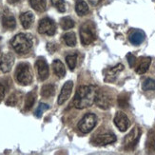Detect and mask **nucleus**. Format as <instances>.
I'll use <instances>...</instances> for the list:
<instances>
[{
	"mask_svg": "<svg viewBox=\"0 0 155 155\" xmlns=\"http://www.w3.org/2000/svg\"><path fill=\"white\" fill-rule=\"evenodd\" d=\"M97 93L98 87L95 86H81L77 89L73 98V105L78 110L90 107L95 103Z\"/></svg>",
	"mask_w": 155,
	"mask_h": 155,
	"instance_id": "obj_1",
	"label": "nucleus"
},
{
	"mask_svg": "<svg viewBox=\"0 0 155 155\" xmlns=\"http://www.w3.org/2000/svg\"><path fill=\"white\" fill-rule=\"evenodd\" d=\"M13 50L19 54L28 53L33 45L32 36L29 33H18L12 38L11 42Z\"/></svg>",
	"mask_w": 155,
	"mask_h": 155,
	"instance_id": "obj_2",
	"label": "nucleus"
},
{
	"mask_svg": "<svg viewBox=\"0 0 155 155\" xmlns=\"http://www.w3.org/2000/svg\"><path fill=\"white\" fill-rule=\"evenodd\" d=\"M15 76L18 83L22 86H28L32 81V74L29 64L21 63L17 66L15 71Z\"/></svg>",
	"mask_w": 155,
	"mask_h": 155,
	"instance_id": "obj_3",
	"label": "nucleus"
},
{
	"mask_svg": "<svg viewBox=\"0 0 155 155\" xmlns=\"http://www.w3.org/2000/svg\"><path fill=\"white\" fill-rule=\"evenodd\" d=\"M80 39L81 43L84 46L91 44L96 39L95 31H94V26L91 22H86L80 28Z\"/></svg>",
	"mask_w": 155,
	"mask_h": 155,
	"instance_id": "obj_4",
	"label": "nucleus"
},
{
	"mask_svg": "<svg viewBox=\"0 0 155 155\" xmlns=\"http://www.w3.org/2000/svg\"><path fill=\"white\" fill-rule=\"evenodd\" d=\"M96 123H97V117L95 114L87 113L84 115V117L79 121L77 127H78V130L81 132L87 134L94 129V127L96 126Z\"/></svg>",
	"mask_w": 155,
	"mask_h": 155,
	"instance_id": "obj_5",
	"label": "nucleus"
},
{
	"mask_svg": "<svg viewBox=\"0 0 155 155\" xmlns=\"http://www.w3.org/2000/svg\"><path fill=\"white\" fill-rule=\"evenodd\" d=\"M38 32L49 36L54 35V33L56 32V25L54 21L48 17L41 19L38 25Z\"/></svg>",
	"mask_w": 155,
	"mask_h": 155,
	"instance_id": "obj_6",
	"label": "nucleus"
},
{
	"mask_svg": "<svg viewBox=\"0 0 155 155\" xmlns=\"http://www.w3.org/2000/svg\"><path fill=\"white\" fill-rule=\"evenodd\" d=\"M95 103L100 109L107 110L112 105V97L107 91H98Z\"/></svg>",
	"mask_w": 155,
	"mask_h": 155,
	"instance_id": "obj_7",
	"label": "nucleus"
},
{
	"mask_svg": "<svg viewBox=\"0 0 155 155\" xmlns=\"http://www.w3.org/2000/svg\"><path fill=\"white\" fill-rule=\"evenodd\" d=\"M140 135H141L140 129L137 127H134V129L129 134H127V135L126 136V138H125L124 144H125L126 149H127V150L133 149V147L136 146V144L138 143Z\"/></svg>",
	"mask_w": 155,
	"mask_h": 155,
	"instance_id": "obj_8",
	"label": "nucleus"
},
{
	"mask_svg": "<svg viewBox=\"0 0 155 155\" xmlns=\"http://www.w3.org/2000/svg\"><path fill=\"white\" fill-rule=\"evenodd\" d=\"M35 67L38 71L39 79L41 81H45L46 79H48L50 75V70H49V65L46 60L42 57L38 58L35 63Z\"/></svg>",
	"mask_w": 155,
	"mask_h": 155,
	"instance_id": "obj_9",
	"label": "nucleus"
},
{
	"mask_svg": "<svg viewBox=\"0 0 155 155\" xmlns=\"http://www.w3.org/2000/svg\"><path fill=\"white\" fill-rule=\"evenodd\" d=\"M116 141V136L111 133H106V134H99L95 137H93L91 140V143L95 146H106L109 144H112Z\"/></svg>",
	"mask_w": 155,
	"mask_h": 155,
	"instance_id": "obj_10",
	"label": "nucleus"
},
{
	"mask_svg": "<svg viewBox=\"0 0 155 155\" xmlns=\"http://www.w3.org/2000/svg\"><path fill=\"white\" fill-rule=\"evenodd\" d=\"M114 124H115V126L120 131L124 132L129 129L130 120L124 112L118 111L115 114V117H114Z\"/></svg>",
	"mask_w": 155,
	"mask_h": 155,
	"instance_id": "obj_11",
	"label": "nucleus"
},
{
	"mask_svg": "<svg viewBox=\"0 0 155 155\" xmlns=\"http://www.w3.org/2000/svg\"><path fill=\"white\" fill-rule=\"evenodd\" d=\"M13 63H15V57L11 52H7L2 54L1 58H0V70L3 72L7 73L11 71Z\"/></svg>",
	"mask_w": 155,
	"mask_h": 155,
	"instance_id": "obj_12",
	"label": "nucleus"
},
{
	"mask_svg": "<svg viewBox=\"0 0 155 155\" xmlns=\"http://www.w3.org/2000/svg\"><path fill=\"white\" fill-rule=\"evenodd\" d=\"M73 89V82L72 81H68L65 85L63 86L61 92L59 94V97L57 100L58 105H63L67 100H68L71 94V91Z\"/></svg>",
	"mask_w": 155,
	"mask_h": 155,
	"instance_id": "obj_13",
	"label": "nucleus"
},
{
	"mask_svg": "<svg viewBox=\"0 0 155 155\" xmlns=\"http://www.w3.org/2000/svg\"><path fill=\"white\" fill-rule=\"evenodd\" d=\"M124 70V66L122 64H118L115 67L105 71V81L106 82H113L116 79L117 74Z\"/></svg>",
	"mask_w": 155,
	"mask_h": 155,
	"instance_id": "obj_14",
	"label": "nucleus"
},
{
	"mask_svg": "<svg viewBox=\"0 0 155 155\" xmlns=\"http://www.w3.org/2000/svg\"><path fill=\"white\" fill-rule=\"evenodd\" d=\"M2 25L4 28L8 29V30H13L16 26V22H15V18L12 13L6 10L3 13L2 16Z\"/></svg>",
	"mask_w": 155,
	"mask_h": 155,
	"instance_id": "obj_15",
	"label": "nucleus"
},
{
	"mask_svg": "<svg viewBox=\"0 0 155 155\" xmlns=\"http://www.w3.org/2000/svg\"><path fill=\"white\" fill-rule=\"evenodd\" d=\"M52 70L54 74L58 78H63L66 75V69L64 64L58 59H55L54 61L52 62Z\"/></svg>",
	"mask_w": 155,
	"mask_h": 155,
	"instance_id": "obj_16",
	"label": "nucleus"
},
{
	"mask_svg": "<svg viewBox=\"0 0 155 155\" xmlns=\"http://www.w3.org/2000/svg\"><path fill=\"white\" fill-rule=\"evenodd\" d=\"M145 38H146L145 32L143 31L137 30V31H134L130 35V42L132 45H136L137 46V45H140L141 43H143Z\"/></svg>",
	"mask_w": 155,
	"mask_h": 155,
	"instance_id": "obj_17",
	"label": "nucleus"
},
{
	"mask_svg": "<svg viewBox=\"0 0 155 155\" xmlns=\"http://www.w3.org/2000/svg\"><path fill=\"white\" fill-rule=\"evenodd\" d=\"M35 16H33L31 12H23L21 15H20V22H21L22 26L24 29H29L31 26Z\"/></svg>",
	"mask_w": 155,
	"mask_h": 155,
	"instance_id": "obj_18",
	"label": "nucleus"
},
{
	"mask_svg": "<svg viewBox=\"0 0 155 155\" xmlns=\"http://www.w3.org/2000/svg\"><path fill=\"white\" fill-rule=\"evenodd\" d=\"M150 62H151V59L150 57L141 58L140 63L136 68V72L138 74H144V73H146L150 68Z\"/></svg>",
	"mask_w": 155,
	"mask_h": 155,
	"instance_id": "obj_19",
	"label": "nucleus"
},
{
	"mask_svg": "<svg viewBox=\"0 0 155 155\" xmlns=\"http://www.w3.org/2000/svg\"><path fill=\"white\" fill-rule=\"evenodd\" d=\"M75 11L79 16H83L89 12V6H87V4L84 0H76Z\"/></svg>",
	"mask_w": 155,
	"mask_h": 155,
	"instance_id": "obj_20",
	"label": "nucleus"
},
{
	"mask_svg": "<svg viewBox=\"0 0 155 155\" xmlns=\"http://www.w3.org/2000/svg\"><path fill=\"white\" fill-rule=\"evenodd\" d=\"M55 93V87L52 84H47L44 85L41 89V95L44 98H49L54 95Z\"/></svg>",
	"mask_w": 155,
	"mask_h": 155,
	"instance_id": "obj_21",
	"label": "nucleus"
},
{
	"mask_svg": "<svg viewBox=\"0 0 155 155\" xmlns=\"http://www.w3.org/2000/svg\"><path fill=\"white\" fill-rule=\"evenodd\" d=\"M35 98H36L35 91H31L27 94L26 101H25V110H30L31 109L33 104L35 102Z\"/></svg>",
	"mask_w": 155,
	"mask_h": 155,
	"instance_id": "obj_22",
	"label": "nucleus"
},
{
	"mask_svg": "<svg viewBox=\"0 0 155 155\" xmlns=\"http://www.w3.org/2000/svg\"><path fill=\"white\" fill-rule=\"evenodd\" d=\"M32 9L37 12H44L46 10V0H30Z\"/></svg>",
	"mask_w": 155,
	"mask_h": 155,
	"instance_id": "obj_23",
	"label": "nucleus"
},
{
	"mask_svg": "<svg viewBox=\"0 0 155 155\" xmlns=\"http://www.w3.org/2000/svg\"><path fill=\"white\" fill-rule=\"evenodd\" d=\"M63 39L67 46L74 47L76 45V36L74 32H67L66 35H64Z\"/></svg>",
	"mask_w": 155,
	"mask_h": 155,
	"instance_id": "obj_24",
	"label": "nucleus"
},
{
	"mask_svg": "<svg viewBox=\"0 0 155 155\" xmlns=\"http://www.w3.org/2000/svg\"><path fill=\"white\" fill-rule=\"evenodd\" d=\"M60 26H61V28L63 30H70L74 27V21L69 16L63 17L60 20Z\"/></svg>",
	"mask_w": 155,
	"mask_h": 155,
	"instance_id": "obj_25",
	"label": "nucleus"
},
{
	"mask_svg": "<svg viewBox=\"0 0 155 155\" xmlns=\"http://www.w3.org/2000/svg\"><path fill=\"white\" fill-rule=\"evenodd\" d=\"M66 61L67 64H68L69 68L71 71H73L75 69L76 67V63H77V55L76 54H70V55H67L66 57Z\"/></svg>",
	"mask_w": 155,
	"mask_h": 155,
	"instance_id": "obj_26",
	"label": "nucleus"
},
{
	"mask_svg": "<svg viewBox=\"0 0 155 155\" xmlns=\"http://www.w3.org/2000/svg\"><path fill=\"white\" fill-rule=\"evenodd\" d=\"M147 150H149V152L155 151V137H154V134L152 132H150L149 134V137H147Z\"/></svg>",
	"mask_w": 155,
	"mask_h": 155,
	"instance_id": "obj_27",
	"label": "nucleus"
},
{
	"mask_svg": "<svg viewBox=\"0 0 155 155\" xmlns=\"http://www.w3.org/2000/svg\"><path fill=\"white\" fill-rule=\"evenodd\" d=\"M144 91H154L155 90V80L151 78H147L144 81L142 85Z\"/></svg>",
	"mask_w": 155,
	"mask_h": 155,
	"instance_id": "obj_28",
	"label": "nucleus"
},
{
	"mask_svg": "<svg viewBox=\"0 0 155 155\" xmlns=\"http://www.w3.org/2000/svg\"><path fill=\"white\" fill-rule=\"evenodd\" d=\"M51 4L55 7L58 12H66V4L64 0H51Z\"/></svg>",
	"mask_w": 155,
	"mask_h": 155,
	"instance_id": "obj_29",
	"label": "nucleus"
},
{
	"mask_svg": "<svg viewBox=\"0 0 155 155\" xmlns=\"http://www.w3.org/2000/svg\"><path fill=\"white\" fill-rule=\"evenodd\" d=\"M49 106L47 105V104H43V103H40L38 107L35 110V116L36 117H41L42 116V114L44 111H46L47 110H49Z\"/></svg>",
	"mask_w": 155,
	"mask_h": 155,
	"instance_id": "obj_30",
	"label": "nucleus"
},
{
	"mask_svg": "<svg viewBox=\"0 0 155 155\" xmlns=\"http://www.w3.org/2000/svg\"><path fill=\"white\" fill-rule=\"evenodd\" d=\"M18 96H17V93H13L12 95L8 98V100L6 101V104L8 106H15L18 102Z\"/></svg>",
	"mask_w": 155,
	"mask_h": 155,
	"instance_id": "obj_31",
	"label": "nucleus"
},
{
	"mask_svg": "<svg viewBox=\"0 0 155 155\" xmlns=\"http://www.w3.org/2000/svg\"><path fill=\"white\" fill-rule=\"evenodd\" d=\"M127 62H129V64H130V67L133 68L134 65H135V63H136V57L134 56L132 53H129V54L127 55Z\"/></svg>",
	"mask_w": 155,
	"mask_h": 155,
	"instance_id": "obj_32",
	"label": "nucleus"
},
{
	"mask_svg": "<svg viewBox=\"0 0 155 155\" xmlns=\"http://www.w3.org/2000/svg\"><path fill=\"white\" fill-rule=\"evenodd\" d=\"M5 91L6 90H5L4 85L0 83V101H1L4 98V96H5Z\"/></svg>",
	"mask_w": 155,
	"mask_h": 155,
	"instance_id": "obj_33",
	"label": "nucleus"
},
{
	"mask_svg": "<svg viewBox=\"0 0 155 155\" xmlns=\"http://www.w3.org/2000/svg\"><path fill=\"white\" fill-rule=\"evenodd\" d=\"M89 2L92 6H96V5H98L101 2V0H89Z\"/></svg>",
	"mask_w": 155,
	"mask_h": 155,
	"instance_id": "obj_34",
	"label": "nucleus"
},
{
	"mask_svg": "<svg viewBox=\"0 0 155 155\" xmlns=\"http://www.w3.org/2000/svg\"><path fill=\"white\" fill-rule=\"evenodd\" d=\"M19 0H9V2L10 3H16V2H18Z\"/></svg>",
	"mask_w": 155,
	"mask_h": 155,
	"instance_id": "obj_35",
	"label": "nucleus"
}]
</instances>
